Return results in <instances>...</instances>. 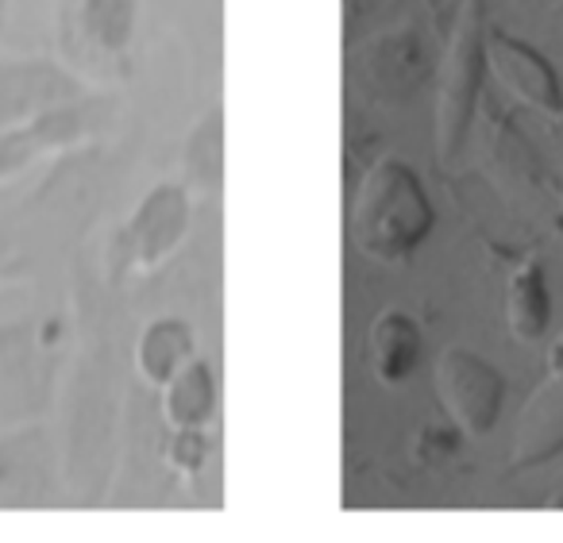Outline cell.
<instances>
[{
    "label": "cell",
    "mask_w": 563,
    "mask_h": 543,
    "mask_svg": "<svg viewBox=\"0 0 563 543\" xmlns=\"http://www.w3.org/2000/svg\"><path fill=\"white\" fill-rule=\"evenodd\" d=\"M194 358V328L178 317L151 320L135 347V366L151 386H166Z\"/></svg>",
    "instance_id": "obj_11"
},
{
    "label": "cell",
    "mask_w": 563,
    "mask_h": 543,
    "mask_svg": "<svg viewBox=\"0 0 563 543\" xmlns=\"http://www.w3.org/2000/svg\"><path fill=\"white\" fill-rule=\"evenodd\" d=\"M189 228V189L186 186H155L147 189L135 212L128 217L124 232L117 240V255L128 270H155L163 258L174 255Z\"/></svg>",
    "instance_id": "obj_5"
},
{
    "label": "cell",
    "mask_w": 563,
    "mask_h": 543,
    "mask_svg": "<svg viewBox=\"0 0 563 543\" xmlns=\"http://www.w3.org/2000/svg\"><path fill=\"white\" fill-rule=\"evenodd\" d=\"M563 451V366L532 394L517 420L514 466H540Z\"/></svg>",
    "instance_id": "obj_8"
},
{
    "label": "cell",
    "mask_w": 563,
    "mask_h": 543,
    "mask_svg": "<svg viewBox=\"0 0 563 543\" xmlns=\"http://www.w3.org/2000/svg\"><path fill=\"white\" fill-rule=\"evenodd\" d=\"M86 132H89L86 109H51L40 112L32 124L0 132V178H12V174L24 170L40 155H51V151L81 140Z\"/></svg>",
    "instance_id": "obj_7"
},
{
    "label": "cell",
    "mask_w": 563,
    "mask_h": 543,
    "mask_svg": "<svg viewBox=\"0 0 563 543\" xmlns=\"http://www.w3.org/2000/svg\"><path fill=\"white\" fill-rule=\"evenodd\" d=\"M437 212L424 181L401 158H378L352 201V240L375 263H406L432 235Z\"/></svg>",
    "instance_id": "obj_1"
},
{
    "label": "cell",
    "mask_w": 563,
    "mask_h": 543,
    "mask_svg": "<svg viewBox=\"0 0 563 543\" xmlns=\"http://www.w3.org/2000/svg\"><path fill=\"white\" fill-rule=\"evenodd\" d=\"M181 178H186V189H197V193H217L220 178H224V112L220 104L205 109V117L194 124L186 140V151H181Z\"/></svg>",
    "instance_id": "obj_12"
},
{
    "label": "cell",
    "mask_w": 563,
    "mask_h": 543,
    "mask_svg": "<svg viewBox=\"0 0 563 543\" xmlns=\"http://www.w3.org/2000/svg\"><path fill=\"white\" fill-rule=\"evenodd\" d=\"M205 451H209V443H205L201 428H174L170 443H166V463L181 474H194L201 470Z\"/></svg>",
    "instance_id": "obj_15"
},
{
    "label": "cell",
    "mask_w": 563,
    "mask_h": 543,
    "mask_svg": "<svg viewBox=\"0 0 563 543\" xmlns=\"http://www.w3.org/2000/svg\"><path fill=\"white\" fill-rule=\"evenodd\" d=\"M486 70L509 89L521 104L537 112H563V86L544 55L532 43L509 32H486Z\"/></svg>",
    "instance_id": "obj_6"
},
{
    "label": "cell",
    "mask_w": 563,
    "mask_h": 543,
    "mask_svg": "<svg viewBox=\"0 0 563 543\" xmlns=\"http://www.w3.org/2000/svg\"><path fill=\"white\" fill-rule=\"evenodd\" d=\"M355 70H360L367 93H378L383 101H401L413 93L417 78H421V55H417L413 40L390 35V40L371 43Z\"/></svg>",
    "instance_id": "obj_10"
},
{
    "label": "cell",
    "mask_w": 563,
    "mask_h": 543,
    "mask_svg": "<svg viewBox=\"0 0 563 543\" xmlns=\"http://www.w3.org/2000/svg\"><path fill=\"white\" fill-rule=\"evenodd\" d=\"M437 394L463 435H486L501 417L506 381L478 351L448 347L437 363Z\"/></svg>",
    "instance_id": "obj_4"
},
{
    "label": "cell",
    "mask_w": 563,
    "mask_h": 543,
    "mask_svg": "<svg viewBox=\"0 0 563 543\" xmlns=\"http://www.w3.org/2000/svg\"><path fill=\"white\" fill-rule=\"evenodd\" d=\"M212 405H217V378L201 358H189L163 386V417L170 428H201L212 417Z\"/></svg>",
    "instance_id": "obj_13"
},
{
    "label": "cell",
    "mask_w": 563,
    "mask_h": 543,
    "mask_svg": "<svg viewBox=\"0 0 563 543\" xmlns=\"http://www.w3.org/2000/svg\"><path fill=\"white\" fill-rule=\"evenodd\" d=\"M421 358V332L417 324L398 309H386L383 317L371 324L367 335V363L383 386H401L409 374L417 370Z\"/></svg>",
    "instance_id": "obj_9"
},
{
    "label": "cell",
    "mask_w": 563,
    "mask_h": 543,
    "mask_svg": "<svg viewBox=\"0 0 563 543\" xmlns=\"http://www.w3.org/2000/svg\"><path fill=\"white\" fill-rule=\"evenodd\" d=\"M483 74H486V4L483 0H463L444 66H440V93H437V151L444 163H452L463 151V143H467L478 89H483Z\"/></svg>",
    "instance_id": "obj_3"
},
{
    "label": "cell",
    "mask_w": 563,
    "mask_h": 543,
    "mask_svg": "<svg viewBox=\"0 0 563 543\" xmlns=\"http://www.w3.org/2000/svg\"><path fill=\"white\" fill-rule=\"evenodd\" d=\"M506 317H509V332L521 343H532L544 335L548 317H552V301H548V281L537 263H525L521 270L509 278Z\"/></svg>",
    "instance_id": "obj_14"
},
{
    "label": "cell",
    "mask_w": 563,
    "mask_h": 543,
    "mask_svg": "<svg viewBox=\"0 0 563 543\" xmlns=\"http://www.w3.org/2000/svg\"><path fill=\"white\" fill-rule=\"evenodd\" d=\"M55 43L63 63L81 78H128L135 0H55Z\"/></svg>",
    "instance_id": "obj_2"
}]
</instances>
